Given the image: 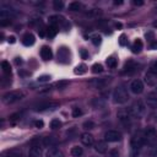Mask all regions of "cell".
I'll return each instance as SVG.
<instances>
[{"instance_id":"ac0fdd59","label":"cell","mask_w":157,"mask_h":157,"mask_svg":"<svg viewBox=\"0 0 157 157\" xmlns=\"http://www.w3.org/2000/svg\"><path fill=\"white\" fill-rule=\"evenodd\" d=\"M144 135H145L146 139L153 140V139L157 137V130H156L155 128H152V126H147V128L144 130Z\"/></svg>"},{"instance_id":"74e56055","label":"cell","mask_w":157,"mask_h":157,"mask_svg":"<svg viewBox=\"0 0 157 157\" xmlns=\"http://www.w3.org/2000/svg\"><path fill=\"white\" fill-rule=\"evenodd\" d=\"M50 78H52L50 75H42L37 78V81L38 82H48V81H50Z\"/></svg>"},{"instance_id":"f5cc1de1","label":"cell","mask_w":157,"mask_h":157,"mask_svg":"<svg viewBox=\"0 0 157 157\" xmlns=\"http://www.w3.org/2000/svg\"><path fill=\"white\" fill-rule=\"evenodd\" d=\"M114 26H115V28H119V29L123 27V25H121L120 22H115V25H114Z\"/></svg>"},{"instance_id":"7c38bea8","label":"cell","mask_w":157,"mask_h":157,"mask_svg":"<svg viewBox=\"0 0 157 157\" xmlns=\"http://www.w3.org/2000/svg\"><path fill=\"white\" fill-rule=\"evenodd\" d=\"M145 82L148 86H155L157 85V74L152 72V71H147L145 75Z\"/></svg>"},{"instance_id":"8992f818","label":"cell","mask_w":157,"mask_h":157,"mask_svg":"<svg viewBox=\"0 0 157 157\" xmlns=\"http://www.w3.org/2000/svg\"><path fill=\"white\" fill-rule=\"evenodd\" d=\"M112 77H101V78H93L90 81V86L93 88H103L110 82Z\"/></svg>"},{"instance_id":"8fae6325","label":"cell","mask_w":157,"mask_h":157,"mask_svg":"<svg viewBox=\"0 0 157 157\" xmlns=\"http://www.w3.org/2000/svg\"><path fill=\"white\" fill-rule=\"evenodd\" d=\"M144 144H145V139H144L142 136L135 135V136H132L131 140H130V145H131V147L135 148V150H139L140 147H142Z\"/></svg>"},{"instance_id":"5b68a950","label":"cell","mask_w":157,"mask_h":157,"mask_svg":"<svg viewBox=\"0 0 157 157\" xmlns=\"http://www.w3.org/2000/svg\"><path fill=\"white\" fill-rule=\"evenodd\" d=\"M118 119H119V121L128 129L129 126H130V124H131V117H130V114H129V110H125V109H121V110H119L118 112Z\"/></svg>"},{"instance_id":"d6986e66","label":"cell","mask_w":157,"mask_h":157,"mask_svg":"<svg viewBox=\"0 0 157 157\" xmlns=\"http://www.w3.org/2000/svg\"><path fill=\"white\" fill-rule=\"evenodd\" d=\"M34 42H36V38H34V36H33L32 33H26V34L22 37V43H23V45H26V47L33 45Z\"/></svg>"},{"instance_id":"836d02e7","label":"cell","mask_w":157,"mask_h":157,"mask_svg":"<svg viewBox=\"0 0 157 157\" xmlns=\"http://www.w3.org/2000/svg\"><path fill=\"white\" fill-rule=\"evenodd\" d=\"M82 128H83L85 130H91V129L94 128V123H93L92 120H86V121L82 124Z\"/></svg>"},{"instance_id":"ee69618b","label":"cell","mask_w":157,"mask_h":157,"mask_svg":"<svg viewBox=\"0 0 157 157\" xmlns=\"http://www.w3.org/2000/svg\"><path fill=\"white\" fill-rule=\"evenodd\" d=\"M145 37H146V39L152 40V39H153V37H155V33H153V32H147V33L145 34Z\"/></svg>"},{"instance_id":"e575fe53","label":"cell","mask_w":157,"mask_h":157,"mask_svg":"<svg viewBox=\"0 0 157 157\" xmlns=\"http://www.w3.org/2000/svg\"><path fill=\"white\" fill-rule=\"evenodd\" d=\"M61 126V121L59 119H53L50 121V129H58Z\"/></svg>"},{"instance_id":"52a82bcc","label":"cell","mask_w":157,"mask_h":157,"mask_svg":"<svg viewBox=\"0 0 157 157\" xmlns=\"http://www.w3.org/2000/svg\"><path fill=\"white\" fill-rule=\"evenodd\" d=\"M104 139L108 142H117L121 140V132L117 131V130H108L104 134Z\"/></svg>"},{"instance_id":"484cf974","label":"cell","mask_w":157,"mask_h":157,"mask_svg":"<svg viewBox=\"0 0 157 157\" xmlns=\"http://www.w3.org/2000/svg\"><path fill=\"white\" fill-rule=\"evenodd\" d=\"M82 7V5L78 2V1H72L69 4V10L70 11H80Z\"/></svg>"},{"instance_id":"816d5d0a","label":"cell","mask_w":157,"mask_h":157,"mask_svg":"<svg viewBox=\"0 0 157 157\" xmlns=\"http://www.w3.org/2000/svg\"><path fill=\"white\" fill-rule=\"evenodd\" d=\"M18 117H20L18 113H17V114H12V115L10 117V119H11V120H16V119H18Z\"/></svg>"},{"instance_id":"83f0119b","label":"cell","mask_w":157,"mask_h":157,"mask_svg":"<svg viewBox=\"0 0 157 157\" xmlns=\"http://www.w3.org/2000/svg\"><path fill=\"white\" fill-rule=\"evenodd\" d=\"M58 33V27H54V26H49L48 29H47V36L49 38H53L55 37V34Z\"/></svg>"},{"instance_id":"d590c367","label":"cell","mask_w":157,"mask_h":157,"mask_svg":"<svg viewBox=\"0 0 157 157\" xmlns=\"http://www.w3.org/2000/svg\"><path fill=\"white\" fill-rule=\"evenodd\" d=\"M53 5H54V9L55 10H61L64 7V2L61 0H54L53 1Z\"/></svg>"},{"instance_id":"7402d4cb","label":"cell","mask_w":157,"mask_h":157,"mask_svg":"<svg viewBox=\"0 0 157 157\" xmlns=\"http://www.w3.org/2000/svg\"><path fill=\"white\" fill-rule=\"evenodd\" d=\"M42 144L44 146H49V147H53L55 144H56V139L54 136H45L42 139Z\"/></svg>"},{"instance_id":"e0dca14e","label":"cell","mask_w":157,"mask_h":157,"mask_svg":"<svg viewBox=\"0 0 157 157\" xmlns=\"http://www.w3.org/2000/svg\"><path fill=\"white\" fill-rule=\"evenodd\" d=\"M81 142L85 145V146H92L93 145V142H94V140H93V136L91 135V134H88V132H83V134H81Z\"/></svg>"},{"instance_id":"c3c4849f","label":"cell","mask_w":157,"mask_h":157,"mask_svg":"<svg viewBox=\"0 0 157 157\" xmlns=\"http://www.w3.org/2000/svg\"><path fill=\"white\" fill-rule=\"evenodd\" d=\"M109 157H119V153H118L115 150H113V151H110V153H109Z\"/></svg>"},{"instance_id":"9f6ffc18","label":"cell","mask_w":157,"mask_h":157,"mask_svg":"<svg viewBox=\"0 0 157 157\" xmlns=\"http://www.w3.org/2000/svg\"><path fill=\"white\" fill-rule=\"evenodd\" d=\"M121 4H123V1H121V0H119V1H118V0H115V1H114V5H121Z\"/></svg>"},{"instance_id":"db71d44e","label":"cell","mask_w":157,"mask_h":157,"mask_svg":"<svg viewBox=\"0 0 157 157\" xmlns=\"http://www.w3.org/2000/svg\"><path fill=\"white\" fill-rule=\"evenodd\" d=\"M15 63L18 65V64H21L22 63V60H21V58H15Z\"/></svg>"},{"instance_id":"7bdbcfd3","label":"cell","mask_w":157,"mask_h":157,"mask_svg":"<svg viewBox=\"0 0 157 157\" xmlns=\"http://www.w3.org/2000/svg\"><path fill=\"white\" fill-rule=\"evenodd\" d=\"M93 104H94L96 107H101V105H103L104 103L101 101V98H96V99L93 101Z\"/></svg>"},{"instance_id":"f6af8a7d","label":"cell","mask_w":157,"mask_h":157,"mask_svg":"<svg viewBox=\"0 0 157 157\" xmlns=\"http://www.w3.org/2000/svg\"><path fill=\"white\" fill-rule=\"evenodd\" d=\"M7 42H9L10 44L16 43V37H15V36H10V37H7Z\"/></svg>"},{"instance_id":"f35d334b","label":"cell","mask_w":157,"mask_h":157,"mask_svg":"<svg viewBox=\"0 0 157 157\" xmlns=\"http://www.w3.org/2000/svg\"><path fill=\"white\" fill-rule=\"evenodd\" d=\"M81 115H82V110H81L80 108L75 107V108L72 109V117H74V118H78V117H81Z\"/></svg>"},{"instance_id":"9a60e30c","label":"cell","mask_w":157,"mask_h":157,"mask_svg":"<svg viewBox=\"0 0 157 157\" xmlns=\"http://www.w3.org/2000/svg\"><path fill=\"white\" fill-rule=\"evenodd\" d=\"M45 157H64V153L58 147H49L45 152Z\"/></svg>"},{"instance_id":"7dc6e473","label":"cell","mask_w":157,"mask_h":157,"mask_svg":"<svg viewBox=\"0 0 157 157\" xmlns=\"http://www.w3.org/2000/svg\"><path fill=\"white\" fill-rule=\"evenodd\" d=\"M150 71H152V72H156L157 74V61H155L153 64H152V66H151V70Z\"/></svg>"},{"instance_id":"5bb4252c","label":"cell","mask_w":157,"mask_h":157,"mask_svg":"<svg viewBox=\"0 0 157 157\" xmlns=\"http://www.w3.org/2000/svg\"><path fill=\"white\" fill-rule=\"evenodd\" d=\"M40 56H42V59L45 60V61L50 60V59L53 58V52H52V49H50L48 45H43L42 49H40Z\"/></svg>"},{"instance_id":"277c9868","label":"cell","mask_w":157,"mask_h":157,"mask_svg":"<svg viewBox=\"0 0 157 157\" xmlns=\"http://www.w3.org/2000/svg\"><path fill=\"white\" fill-rule=\"evenodd\" d=\"M59 107V103H56V102H52V101H49V102H40V103H38L37 105H34V110H37V112H43V110H53V109H56Z\"/></svg>"},{"instance_id":"f907efd6","label":"cell","mask_w":157,"mask_h":157,"mask_svg":"<svg viewBox=\"0 0 157 157\" xmlns=\"http://www.w3.org/2000/svg\"><path fill=\"white\" fill-rule=\"evenodd\" d=\"M134 5L141 6V5H144V1H142V0H134Z\"/></svg>"},{"instance_id":"f1b7e54d","label":"cell","mask_w":157,"mask_h":157,"mask_svg":"<svg viewBox=\"0 0 157 157\" xmlns=\"http://www.w3.org/2000/svg\"><path fill=\"white\" fill-rule=\"evenodd\" d=\"M1 69H2V71H4V74H6V75H9V74H11V66H10V63H7V61H1Z\"/></svg>"},{"instance_id":"4316f807","label":"cell","mask_w":157,"mask_h":157,"mask_svg":"<svg viewBox=\"0 0 157 157\" xmlns=\"http://www.w3.org/2000/svg\"><path fill=\"white\" fill-rule=\"evenodd\" d=\"M105 63H107L108 67H110V69H115V67H117V64H118V61H117V59H115L114 56H109V58H107Z\"/></svg>"},{"instance_id":"603a6c76","label":"cell","mask_w":157,"mask_h":157,"mask_svg":"<svg viewBox=\"0 0 157 157\" xmlns=\"http://www.w3.org/2000/svg\"><path fill=\"white\" fill-rule=\"evenodd\" d=\"M142 47H144V44H142V40L141 39H136L134 43H132V45H131V50H132V53H140L141 52V49H142Z\"/></svg>"},{"instance_id":"681fc988","label":"cell","mask_w":157,"mask_h":157,"mask_svg":"<svg viewBox=\"0 0 157 157\" xmlns=\"http://www.w3.org/2000/svg\"><path fill=\"white\" fill-rule=\"evenodd\" d=\"M150 48H151V49H153V50H156V49H157V40L152 42V43L150 44Z\"/></svg>"},{"instance_id":"4dcf8cb0","label":"cell","mask_w":157,"mask_h":157,"mask_svg":"<svg viewBox=\"0 0 157 157\" xmlns=\"http://www.w3.org/2000/svg\"><path fill=\"white\" fill-rule=\"evenodd\" d=\"M91 69H92V72H93V74H99V72L103 71V66H102V64H98V63L93 64Z\"/></svg>"},{"instance_id":"11a10c76","label":"cell","mask_w":157,"mask_h":157,"mask_svg":"<svg viewBox=\"0 0 157 157\" xmlns=\"http://www.w3.org/2000/svg\"><path fill=\"white\" fill-rule=\"evenodd\" d=\"M39 36H40V37H44V36H45L44 29H39Z\"/></svg>"},{"instance_id":"f546056e","label":"cell","mask_w":157,"mask_h":157,"mask_svg":"<svg viewBox=\"0 0 157 157\" xmlns=\"http://www.w3.org/2000/svg\"><path fill=\"white\" fill-rule=\"evenodd\" d=\"M59 20H60L59 16H50V17H49V26L58 27V25H59Z\"/></svg>"},{"instance_id":"ab89813d","label":"cell","mask_w":157,"mask_h":157,"mask_svg":"<svg viewBox=\"0 0 157 157\" xmlns=\"http://www.w3.org/2000/svg\"><path fill=\"white\" fill-rule=\"evenodd\" d=\"M9 25H11V20L10 18H2V20H0V26L5 27V26H9Z\"/></svg>"},{"instance_id":"44dd1931","label":"cell","mask_w":157,"mask_h":157,"mask_svg":"<svg viewBox=\"0 0 157 157\" xmlns=\"http://www.w3.org/2000/svg\"><path fill=\"white\" fill-rule=\"evenodd\" d=\"M15 16H16V13L12 10H5V9L0 10V20H2V18H10L11 20Z\"/></svg>"},{"instance_id":"30bf717a","label":"cell","mask_w":157,"mask_h":157,"mask_svg":"<svg viewBox=\"0 0 157 157\" xmlns=\"http://www.w3.org/2000/svg\"><path fill=\"white\" fill-rule=\"evenodd\" d=\"M130 91H131L134 94H140V93L144 91V83H142V81H140V80H134V81L130 83Z\"/></svg>"},{"instance_id":"3957f363","label":"cell","mask_w":157,"mask_h":157,"mask_svg":"<svg viewBox=\"0 0 157 157\" xmlns=\"http://www.w3.org/2000/svg\"><path fill=\"white\" fill-rule=\"evenodd\" d=\"M23 97H25V94L20 91H11V92H7L2 96V102L6 104H12L15 102H18Z\"/></svg>"},{"instance_id":"d6a6232c","label":"cell","mask_w":157,"mask_h":157,"mask_svg":"<svg viewBox=\"0 0 157 157\" xmlns=\"http://www.w3.org/2000/svg\"><path fill=\"white\" fill-rule=\"evenodd\" d=\"M67 85H69V81H66V80H60V81H58V82L55 83V87L59 88V90H63V88H65Z\"/></svg>"},{"instance_id":"1f68e13d","label":"cell","mask_w":157,"mask_h":157,"mask_svg":"<svg viewBox=\"0 0 157 157\" xmlns=\"http://www.w3.org/2000/svg\"><path fill=\"white\" fill-rule=\"evenodd\" d=\"M91 42H92L94 45H99V44L102 43V37L98 36V34H94V36L91 37Z\"/></svg>"},{"instance_id":"cb8c5ba5","label":"cell","mask_w":157,"mask_h":157,"mask_svg":"<svg viewBox=\"0 0 157 157\" xmlns=\"http://www.w3.org/2000/svg\"><path fill=\"white\" fill-rule=\"evenodd\" d=\"M70 153H71L72 157H81L83 155V150L80 146H74V147H71Z\"/></svg>"},{"instance_id":"bcb514c9","label":"cell","mask_w":157,"mask_h":157,"mask_svg":"<svg viewBox=\"0 0 157 157\" xmlns=\"http://www.w3.org/2000/svg\"><path fill=\"white\" fill-rule=\"evenodd\" d=\"M130 156H131V157H139V150H135V148H132V150H131V153H130Z\"/></svg>"},{"instance_id":"8d00e7d4","label":"cell","mask_w":157,"mask_h":157,"mask_svg":"<svg viewBox=\"0 0 157 157\" xmlns=\"http://www.w3.org/2000/svg\"><path fill=\"white\" fill-rule=\"evenodd\" d=\"M119 44H120L121 47L128 45V38H126V36H125V34H121V36L119 37Z\"/></svg>"},{"instance_id":"6da1fadb","label":"cell","mask_w":157,"mask_h":157,"mask_svg":"<svg viewBox=\"0 0 157 157\" xmlns=\"http://www.w3.org/2000/svg\"><path fill=\"white\" fill-rule=\"evenodd\" d=\"M146 112V104H144V102L141 101H137L135 102L130 109H129V114L131 118H135V119H140V117Z\"/></svg>"},{"instance_id":"60d3db41","label":"cell","mask_w":157,"mask_h":157,"mask_svg":"<svg viewBox=\"0 0 157 157\" xmlns=\"http://www.w3.org/2000/svg\"><path fill=\"white\" fill-rule=\"evenodd\" d=\"M80 55H81V58L82 59H88V52L86 50V49H80Z\"/></svg>"},{"instance_id":"7a4b0ae2","label":"cell","mask_w":157,"mask_h":157,"mask_svg":"<svg viewBox=\"0 0 157 157\" xmlns=\"http://www.w3.org/2000/svg\"><path fill=\"white\" fill-rule=\"evenodd\" d=\"M128 99H129V93H128L126 88H124V87H117L113 91V101L115 103L123 104V103L128 102Z\"/></svg>"},{"instance_id":"6f0895ef","label":"cell","mask_w":157,"mask_h":157,"mask_svg":"<svg viewBox=\"0 0 157 157\" xmlns=\"http://www.w3.org/2000/svg\"><path fill=\"white\" fill-rule=\"evenodd\" d=\"M152 26H153V27H155V28H157V21H155V22H153V25H152Z\"/></svg>"},{"instance_id":"4fadbf2b","label":"cell","mask_w":157,"mask_h":157,"mask_svg":"<svg viewBox=\"0 0 157 157\" xmlns=\"http://www.w3.org/2000/svg\"><path fill=\"white\" fill-rule=\"evenodd\" d=\"M137 67H139V66H137V64H135L134 61H129V63H126V64H125L124 70H123V74L131 75V74H134V72H136V71L139 70Z\"/></svg>"},{"instance_id":"d4e9b609","label":"cell","mask_w":157,"mask_h":157,"mask_svg":"<svg viewBox=\"0 0 157 157\" xmlns=\"http://www.w3.org/2000/svg\"><path fill=\"white\" fill-rule=\"evenodd\" d=\"M86 71H87V66H86L85 64L77 65V66L75 67V70H74V72H75L76 75H83V74H86Z\"/></svg>"},{"instance_id":"ba28073f","label":"cell","mask_w":157,"mask_h":157,"mask_svg":"<svg viewBox=\"0 0 157 157\" xmlns=\"http://www.w3.org/2000/svg\"><path fill=\"white\" fill-rule=\"evenodd\" d=\"M146 107L155 109L157 108V92H150L146 96Z\"/></svg>"},{"instance_id":"ffe728a7","label":"cell","mask_w":157,"mask_h":157,"mask_svg":"<svg viewBox=\"0 0 157 157\" xmlns=\"http://www.w3.org/2000/svg\"><path fill=\"white\" fill-rule=\"evenodd\" d=\"M94 150L98 152V153H105L107 150H108V146H107V142L105 141H98L94 144Z\"/></svg>"},{"instance_id":"2e32d148","label":"cell","mask_w":157,"mask_h":157,"mask_svg":"<svg viewBox=\"0 0 157 157\" xmlns=\"http://www.w3.org/2000/svg\"><path fill=\"white\" fill-rule=\"evenodd\" d=\"M40 155H42L40 145H31V148L28 151V157H40Z\"/></svg>"},{"instance_id":"b9f144b4","label":"cell","mask_w":157,"mask_h":157,"mask_svg":"<svg viewBox=\"0 0 157 157\" xmlns=\"http://www.w3.org/2000/svg\"><path fill=\"white\" fill-rule=\"evenodd\" d=\"M34 126L38 128V129H42V128L44 126V121L40 120V119H39V120H36V121H34Z\"/></svg>"},{"instance_id":"9c48e42d","label":"cell","mask_w":157,"mask_h":157,"mask_svg":"<svg viewBox=\"0 0 157 157\" xmlns=\"http://www.w3.org/2000/svg\"><path fill=\"white\" fill-rule=\"evenodd\" d=\"M69 56H70V53H69V49L66 47H61L58 49V60L60 63H67L69 61Z\"/></svg>"}]
</instances>
